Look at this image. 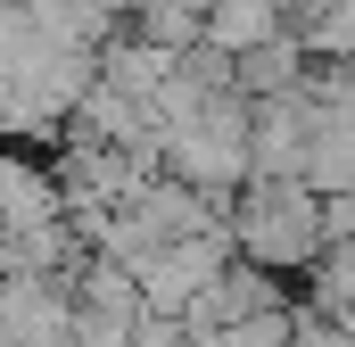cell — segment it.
Wrapping results in <instances>:
<instances>
[{
	"label": "cell",
	"instance_id": "6da1fadb",
	"mask_svg": "<svg viewBox=\"0 0 355 347\" xmlns=\"http://www.w3.org/2000/svg\"><path fill=\"white\" fill-rule=\"evenodd\" d=\"M223 232H232V257L265 273H306L322 257V198L306 182H240L223 198Z\"/></svg>",
	"mask_w": 355,
	"mask_h": 347
},
{
	"label": "cell",
	"instance_id": "7a4b0ae2",
	"mask_svg": "<svg viewBox=\"0 0 355 347\" xmlns=\"http://www.w3.org/2000/svg\"><path fill=\"white\" fill-rule=\"evenodd\" d=\"M42 223H67V190H58V174L25 166V158H0V240L42 232Z\"/></svg>",
	"mask_w": 355,
	"mask_h": 347
},
{
	"label": "cell",
	"instance_id": "3957f363",
	"mask_svg": "<svg viewBox=\"0 0 355 347\" xmlns=\"http://www.w3.org/2000/svg\"><path fill=\"white\" fill-rule=\"evenodd\" d=\"M281 25H289V17H281L272 0H215V8L198 17V42H207V50H223V58H248V50L272 42Z\"/></svg>",
	"mask_w": 355,
	"mask_h": 347
},
{
	"label": "cell",
	"instance_id": "277c9868",
	"mask_svg": "<svg viewBox=\"0 0 355 347\" xmlns=\"http://www.w3.org/2000/svg\"><path fill=\"white\" fill-rule=\"evenodd\" d=\"M331 240H355V190H331L322 198V248Z\"/></svg>",
	"mask_w": 355,
	"mask_h": 347
},
{
	"label": "cell",
	"instance_id": "5b68a950",
	"mask_svg": "<svg viewBox=\"0 0 355 347\" xmlns=\"http://www.w3.org/2000/svg\"><path fill=\"white\" fill-rule=\"evenodd\" d=\"M91 8H99V17H141L149 0H91Z\"/></svg>",
	"mask_w": 355,
	"mask_h": 347
}]
</instances>
